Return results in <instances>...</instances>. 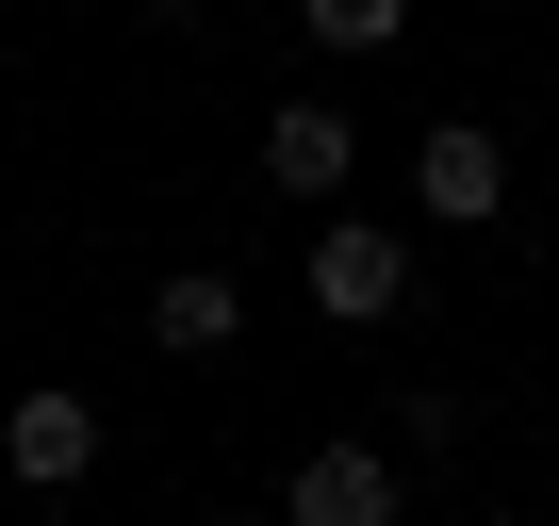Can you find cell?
I'll list each match as a JSON object with an SVG mask.
<instances>
[{
	"label": "cell",
	"instance_id": "1",
	"mask_svg": "<svg viewBox=\"0 0 559 526\" xmlns=\"http://www.w3.org/2000/svg\"><path fill=\"white\" fill-rule=\"evenodd\" d=\"M297 297H313L330 330H395V313L428 297V263H412V230H395V214H330V230H313V263H297Z\"/></svg>",
	"mask_w": 559,
	"mask_h": 526
},
{
	"label": "cell",
	"instance_id": "2",
	"mask_svg": "<svg viewBox=\"0 0 559 526\" xmlns=\"http://www.w3.org/2000/svg\"><path fill=\"white\" fill-rule=\"evenodd\" d=\"M280 526H412V461L362 444V428H330V444L280 461Z\"/></svg>",
	"mask_w": 559,
	"mask_h": 526
},
{
	"label": "cell",
	"instance_id": "3",
	"mask_svg": "<svg viewBox=\"0 0 559 526\" xmlns=\"http://www.w3.org/2000/svg\"><path fill=\"white\" fill-rule=\"evenodd\" d=\"M0 477H17V493H83V477H99V395L34 379L17 411H0Z\"/></svg>",
	"mask_w": 559,
	"mask_h": 526
},
{
	"label": "cell",
	"instance_id": "4",
	"mask_svg": "<svg viewBox=\"0 0 559 526\" xmlns=\"http://www.w3.org/2000/svg\"><path fill=\"white\" fill-rule=\"evenodd\" d=\"M412 214H428V230H493V214H510V148H493L477 116L412 132Z\"/></svg>",
	"mask_w": 559,
	"mask_h": 526
},
{
	"label": "cell",
	"instance_id": "5",
	"mask_svg": "<svg viewBox=\"0 0 559 526\" xmlns=\"http://www.w3.org/2000/svg\"><path fill=\"white\" fill-rule=\"evenodd\" d=\"M346 165H362L346 99H280V116H263V181H280V198H313V214H330V198H346Z\"/></svg>",
	"mask_w": 559,
	"mask_h": 526
},
{
	"label": "cell",
	"instance_id": "6",
	"mask_svg": "<svg viewBox=\"0 0 559 526\" xmlns=\"http://www.w3.org/2000/svg\"><path fill=\"white\" fill-rule=\"evenodd\" d=\"M148 346H165V362H230V346H247V280H230V263L148 280Z\"/></svg>",
	"mask_w": 559,
	"mask_h": 526
},
{
	"label": "cell",
	"instance_id": "7",
	"mask_svg": "<svg viewBox=\"0 0 559 526\" xmlns=\"http://www.w3.org/2000/svg\"><path fill=\"white\" fill-rule=\"evenodd\" d=\"M297 34L362 67V50H395V34H412V0H297Z\"/></svg>",
	"mask_w": 559,
	"mask_h": 526
},
{
	"label": "cell",
	"instance_id": "8",
	"mask_svg": "<svg viewBox=\"0 0 559 526\" xmlns=\"http://www.w3.org/2000/svg\"><path fill=\"white\" fill-rule=\"evenodd\" d=\"M214 526H280V510H214Z\"/></svg>",
	"mask_w": 559,
	"mask_h": 526
},
{
	"label": "cell",
	"instance_id": "9",
	"mask_svg": "<svg viewBox=\"0 0 559 526\" xmlns=\"http://www.w3.org/2000/svg\"><path fill=\"white\" fill-rule=\"evenodd\" d=\"M148 17H198V0H148Z\"/></svg>",
	"mask_w": 559,
	"mask_h": 526
}]
</instances>
